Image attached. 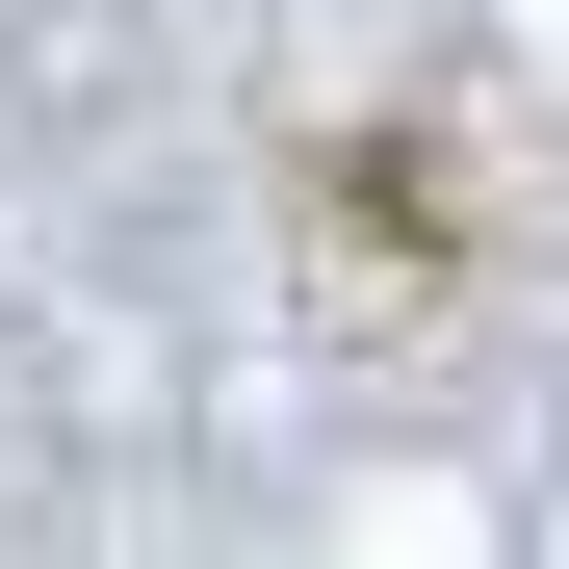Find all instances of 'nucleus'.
<instances>
[{
	"mask_svg": "<svg viewBox=\"0 0 569 569\" xmlns=\"http://www.w3.org/2000/svg\"><path fill=\"white\" fill-rule=\"evenodd\" d=\"M311 259H337V284H415V259H440V130H337V156H311Z\"/></svg>",
	"mask_w": 569,
	"mask_h": 569,
	"instance_id": "nucleus-1",
	"label": "nucleus"
}]
</instances>
